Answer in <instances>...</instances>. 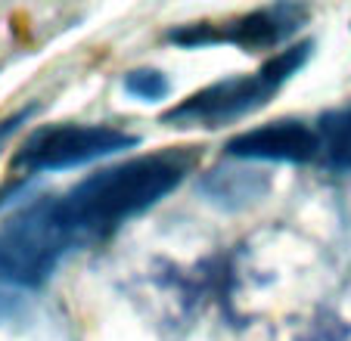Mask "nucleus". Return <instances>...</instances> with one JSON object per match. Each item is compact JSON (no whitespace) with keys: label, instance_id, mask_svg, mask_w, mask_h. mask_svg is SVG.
I'll return each mask as SVG.
<instances>
[{"label":"nucleus","instance_id":"f257e3e1","mask_svg":"<svg viewBox=\"0 0 351 341\" xmlns=\"http://www.w3.org/2000/svg\"><path fill=\"white\" fill-rule=\"evenodd\" d=\"M190 152L178 149L128 158L81 180L62 199V211L81 239L103 236L159 205L190 174Z\"/></svg>","mask_w":351,"mask_h":341},{"label":"nucleus","instance_id":"f03ea898","mask_svg":"<svg viewBox=\"0 0 351 341\" xmlns=\"http://www.w3.org/2000/svg\"><path fill=\"white\" fill-rule=\"evenodd\" d=\"M81 242L62 199H38L0 223V282L10 292L44 286L60 261Z\"/></svg>","mask_w":351,"mask_h":341},{"label":"nucleus","instance_id":"7ed1b4c3","mask_svg":"<svg viewBox=\"0 0 351 341\" xmlns=\"http://www.w3.org/2000/svg\"><path fill=\"white\" fill-rule=\"evenodd\" d=\"M140 137L112 125H47L22 143L13 158V168L25 174L66 170L115 155L121 149H134Z\"/></svg>","mask_w":351,"mask_h":341},{"label":"nucleus","instance_id":"20e7f679","mask_svg":"<svg viewBox=\"0 0 351 341\" xmlns=\"http://www.w3.org/2000/svg\"><path fill=\"white\" fill-rule=\"evenodd\" d=\"M280 81L265 66L252 75H233V78L215 81L202 90L190 93L178 105L162 115V125L168 127H221L237 118H245L274 99L280 90Z\"/></svg>","mask_w":351,"mask_h":341},{"label":"nucleus","instance_id":"39448f33","mask_svg":"<svg viewBox=\"0 0 351 341\" xmlns=\"http://www.w3.org/2000/svg\"><path fill=\"white\" fill-rule=\"evenodd\" d=\"M305 19H308L305 7H298V3H274V7H261L255 13L230 19L224 25L193 22V25L171 28L165 38L178 47H186V50H199V47H212V44H233L243 47V50H267V47H277L286 38H292Z\"/></svg>","mask_w":351,"mask_h":341},{"label":"nucleus","instance_id":"423d86ee","mask_svg":"<svg viewBox=\"0 0 351 341\" xmlns=\"http://www.w3.org/2000/svg\"><path fill=\"white\" fill-rule=\"evenodd\" d=\"M224 152L230 158H239V162L308 164L320 155V134L314 127H308L305 121L280 118L230 137Z\"/></svg>","mask_w":351,"mask_h":341},{"label":"nucleus","instance_id":"0eeeda50","mask_svg":"<svg viewBox=\"0 0 351 341\" xmlns=\"http://www.w3.org/2000/svg\"><path fill=\"white\" fill-rule=\"evenodd\" d=\"M202 196L208 202L221 205V208H245V205L258 202L267 190H271V180L261 174V170H239V168H221L212 170L202 177L199 184Z\"/></svg>","mask_w":351,"mask_h":341},{"label":"nucleus","instance_id":"6e6552de","mask_svg":"<svg viewBox=\"0 0 351 341\" xmlns=\"http://www.w3.org/2000/svg\"><path fill=\"white\" fill-rule=\"evenodd\" d=\"M320 155L332 168H351V109L326 112L320 118Z\"/></svg>","mask_w":351,"mask_h":341},{"label":"nucleus","instance_id":"1a4fd4ad","mask_svg":"<svg viewBox=\"0 0 351 341\" xmlns=\"http://www.w3.org/2000/svg\"><path fill=\"white\" fill-rule=\"evenodd\" d=\"M121 87H125V93L143 99V103H156V99H165L171 93V81L159 68H134L125 75Z\"/></svg>","mask_w":351,"mask_h":341},{"label":"nucleus","instance_id":"9d476101","mask_svg":"<svg viewBox=\"0 0 351 341\" xmlns=\"http://www.w3.org/2000/svg\"><path fill=\"white\" fill-rule=\"evenodd\" d=\"M32 112H34V105H28V109H19L16 115H10V118L0 121V146H7V140L13 137L28 118H32Z\"/></svg>","mask_w":351,"mask_h":341},{"label":"nucleus","instance_id":"9b49d317","mask_svg":"<svg viewBox=\"0 0 351 341\" xmlns=\"http://www.w3.org/2000/svg\"><path fill=\"white\" fill-rule=\"evenodd\" d=\"M10 301H13V292H10L7 286H3V282H0V316H3V310L10 307Z\"/></svg>","mask_w":351,"mask_h":341}]
</instances>
